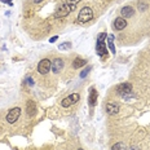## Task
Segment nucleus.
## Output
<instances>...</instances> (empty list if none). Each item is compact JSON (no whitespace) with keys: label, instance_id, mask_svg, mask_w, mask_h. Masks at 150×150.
<instances>
[{"label":"nucleus","instance_id":"nucleus-10","mask_svg":"<svg viewBox=\"0 0 150 150\" xmlns=\"http://www.w3.org/2000/svg\"><path fill=\"white\" fill-rule=\"evenodd\" d=\"M36 112V105L35 102L33 101V100H29L26 104V114L29 115V117H34Z\"/></svg>","mask_w":150,"mask_h":150},{"label":"nucleus","instance_id":"nucleus-9","mask_svg":"<svg viewBox=\"0 0 150 150\" xmlns=\"http://www.w3.org/2000/svg\"><path fill=\"white\" fill-rule=\"evenodd\" d=\"M133 13H135V9H133L131 5H127V7H123L122 8V11H120V16H122V18H129V17H132Z\"/></svg>","mask_w":150,"mask_h":150},{"label":"nucleus","instance_id":"nucleus-19","mask_svg":"<svg viewBox=\"0 0 150 150\" xmlns=\"http://www.w3.org/2000/svg\"><path fill=\"white\" fill-rule=\"evenodd\" d=\"M26 82L30 84V86H34V82H33V79H31V78H27L26 79Z\"/></svg>","mask_w":150,"mask_h":150},{"label":"nucleus","instance_id":"nucleus-15","mask_svg":"<svg viewBox=\"0 0 150 150\" xmlns=\"http://www.w3.org/2000/svg\"><path fill=\"white\" fill-rule=\"evenodd\" d=\"M108 45H109V48H110L112 54H115L117 51H115V47H114V35H109L108 36Z\"/></svg>","mask_w":150,"mask_h":150},{"label":"nucleus","instance_id":"nucleus-3","mask_svg":"<svg viewBox=\"0 0 150 150\" xmlns=\"http://www.w3.org/2000/svg\"><path fill=\"white\" fill-rule=\"evenodd\" d=\"M92 18H93V11L89 7H84L83 9H80L79 14H78V21L82 23L88 22Z\"/></svg>","mask_w":150,"mask_h":150},{"label":"nucleus","instance_id":"nucleus-22","mask_svg":"<svg viewBox=\"0 0 150 150\" xmlns=\"http://www.w3.org/2000/svg\"><path fill=\"white\" fill-rule=\"evenodd\" d=\"M40 1H43V0H34V3H36V4L38 3H40Z\"/></svg>","mask_w":150,"mask_h":150},{"label":"nucleus","instance_id":"nucleus-5","mask_svg":"<svg viewBox=\"0 0 150 150\" xmlns=\"http://www.w3.org/2000/svg\"><path fill=\"white\" fill-rule=\"evenodd\" d=\"M20 115H21V109L20 108L11 109V110L8 111V114H7V122L8 123H11V124H13V123L17 122V119L20 118Z\"/></svg>","mask_w":150,"mask_h":150},{"label":"nucleus","instance_id":"nucleus-17","mask_svg":"<svg viewBox=\"0 0 150 150\" xmlns=\"http://www.w3.org/2000/svg\"><path fill=\"white\" fill-rule=\"evenodd\" d=\"M89 71H91V66H88L87 69H84V70L82 71V73H80V78H86L87 75H88Z\"/></svg>","mask_w":150,"mask_h":150},{"label":"nucleus","instance_id":"nucleus-13","mask_svg":"<svg viewBox=\"0 0 150 150\" xmlns=\"http://www.w3.org/2000/svg\"><path fill=\"white\" fill-rule=\"evenodd\" d=\"M89 106H95L96 102H97V92H96L95 88H91L89 89V98H88Z\"/></svg>","mask_w":150,"mask_h":150},{"label":"nucleus","instance_id":"nucleus-6","mask_svg":"<svg viewBox=\"0 0 150 150\" xmlns=\"http://www.w3.org/2000/svg\"><path fill=\"white\" fill-rule=\"evenodd\" d=\"M51 69H52V62L49 61V60H47V58L42 60V61L39 62V65H38V71H39L42 75L48 74Z\"/></svg>","mask_w":150,"mask_h":150},{"label":"nucleus","instance_id":"nucleus-8","mask_svg":"<svg viewBox=\"0 0 150 150\" xmlns=\"http://www.w3.org/2000/svg\"><path fill=\"white\" fill-rule=\"evenodd\" d=\"M62 69H64V61L61 58H54L52 62V71L54 74H58V73H61Z\"/></svg>","mask_w":150,"mask_h":150},{"label":"nucleus","instance_id":"nucleus-2","mask_svg":"<svg viewBox=\"0 0 150 150\" xmlns=\"http://www.w3.org/2000/svg\"><path fill=\"white\" fill-rule=\"evenodd\" d=\"M105 39H106V34L105 33H101L97 38V44H96V52L98 53L100 57H105L108 56V49H106V43H105Z\"/></svg>","mask_w":150,"mask_h":150},{"label":"nucleus","instance_id":"nucleus-23","mask_svg":"<svg viewBox=\"0 0 150 150\" xmlns=\"http://www.w3.org/2000/svg\"><path fill=\"white\" fill-rule=\"evenodd\" d=\"M78 150H83V149H78Z\"/></svg>","mask_w":150,"mask_h":150},{"label":"nucleus","instance_id":"nucleus-16","mask_svg":"<svg viewBox=\"0 0 150 150\" xmlns=\"http://www.w3.org/2000/svg\"><path fill=\"white\" fill-rule=\"evenodd\" d=\"M111 150H127V146L124 145L123 142H117V144H114V145H112Z\"/></svg>","mask_w":150,"mask_h":150},{"label":"nucleus","instance_id":"nucleus-14","mask_svg":"<svg viewBox=\"0 0 150 150\" xmlns=\"http://www.w3.org/2000/svg\"><path fill=\"white\" fill-rule=\"evenodd\" d=\"M84 65H87V61L83 60V58L76 57V58H75V60L73 61V67H74V69H79V67L84 66Z\"/></svg>","mask_w":150,"mask_h":150},{"label":"nucleus","instance_id":"nucleus-1","mask_svg":"<svg viewBox=\"0 0 150 150\" xmlns=\"http://www.w3.org/2000/svg\"><path fill=\"white\" fill-rule=\"evenodd\" d=\"M76 5L74 4H69V3H62V4L56 9L54 12V18H62L65 16H67L69 13H71L73 11H75Z\"/></svg>","mask_w":150,"mask_h":150},{"label":"nucleus","instance_id":"nucleus-21","mask_svg":"<svg viewBox=\"0 0 150 150\" xmlns=\"http://www.w3.org/2000/svg\"><path fill=\"white\" fill-rule=\"evenodd\" d=\"M11 1H13V0H1V3H7V4H12Z\"/></svg>","mask_w":150,"mask_h":150},{"label":"nucleus","instance_id":"nucleus-18","mask_svg":"<svg viewBox=\"0 0 150 150\" xmlns=\"http://www.w3.org/2000/svg\"><path fill=\"white\" fill-rule=\"evenodd\" d=\"M79 1L80 0H66V3H69V4H74V5H76Z\"/></svg>","mask_w":150,"mask_h":150},{"label":"nucleus","instance_id":"nucleus-12","mask_svg":"<svg viewBox=\"0 0 150 150\" xmlns=\"http://www.w3.org/2000/svg\"><path fill=\"white\" fill-rule=\"evenodd\" d=\"M106 112L109 115H115L119 112V106L117 104H108L106 105Z\"/></svg>","mask_w":150,"mask_h":150},{"label":"nucleus","instance_id":"nucleus-11","mask_svg":"<svg viewBox=\"0 0 150 150\" xmlns=\"http://www.w3.org/2000/svg\"><path fill=\"white\" fill-rule=\"evenodd\" d=\"M126 27H127V21L124 20V18H122V17H118L117 20L114 21V29H115V30L120 31V30L126 29Z\"/></svg>","mask_w":150,"mask_h":150},{"label":"nucleus","instance_id":"nucleus-7","mask_svg":"<svg viewBox=\"0 0 150 150\" xmlns=\"http://www.w3.org/2000/svg\"><path fill=\"white\" fill-rule=\"evenodd\" d=\"M117 92L119 93L120 96H124V97H126L127 95H129V93L132 92V86H131L129 83H122L118 86Z\"/></svg>","mask_w":150,"mask_h":150},{"label":"nucleus","instance_id":"nucleus-4","mask_svg":"<svg viewBox=\"0 0 150 150\" xmlns=\"http://www.w3.org/2000/svg\"><path fill=\"white\" fill-rule=\"evenodd\" d=\"M79 98H80L79 93H71V95L66 96V97L61 101V106H64V108H70V106H73L74 104H76V102L79 101Z\"/></svg>","mask_w":150,"mask_h":150},{"label":"nucleus","instance_id":"nucleus-20","mask_svg":"<svg viewBox=\"0 0 150 150\" xmlns=\"http://www.w3.org/2000/svg\"><path fill=\"white\" fill-rule=\"evenodd\" d=\"M57 39H58V36H53V38H51V39H49V42H51V43H54Z\"/></svg>","mask_w":150,"mask_h":150}]
</instances>
